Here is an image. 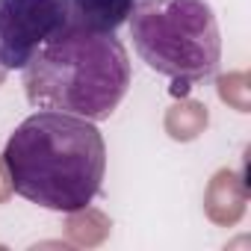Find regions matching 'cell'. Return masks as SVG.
Returning <instances> with one entry per match:
<instances>
[{
	"instance_id": "2",
	"label": "cell",
	"mask_w": 251,
	"mask_h": 251,
	"mask_svg": "<svg viewBox=\"0 0 251 251\" xmlns=\"http://www.w3.org/2000/svg\"><path fill=\"white\" fill-rule=\"evenodd\" d=\"M21 71L33 109H59L89 121H106L133 80L127 48L115 33L77 27H62Z\"/></svg>"
},
{
	"instance_id": "5",
	"label": "cell",
	"mask_w": 251,
	"mask_h": 251,
	"mask_svg": "<svg viewBox=\"0 0 251 251\" xmlns=\"http://www.w3.org/2000/svg\"><path fill=\"white\" fill-rule=\"evenodd\" d=\"M65 27L89 30V33H115L127 24L133 0H62Z\"/></svg>"
},
{
	"instance_id": "3",
	"label": "cell",
	"mask_w": 251,
	"mask_h": 251,
	"mask_svg": "<svg viewBox=\"0 0 251 251\" xmlns=\"http://www.w3.org/2000/svg\"><path fill=\"white\" fill-rule=\"evenodd\" d=\"M127 30L139 59L180 92L219 71L222 30L207 0H133Z\"/></svg>"
},
{
	"instance_id": "1",
	"label": "cell",
	"mask_w": 251,
	"mask_h": 251,
	"mask_svg": "<svg viewBox=\"0 0 251 251\" xmlns=\"http://www.w3.org/2000/svg\"><path fill=\"white\" fill-rule=\"evenodd\" d=\"M12 189L53 213H80L100 192L106 175V142L98 121L36 109L3 145Z\"/></svg>"
},
{
	"instance_id": "4",
	"label": "cell",
	"mask_w": 251,
	"mask_h": 251,
	"mask_svg": "<svg viewBox=\"0 0 251 251\" xmlns=\"http://www.w3.org/2000/svg\"><path fill=\"white\" fill-rule=\"evenodd\" d=\"M62 27V0H0V71H21Z\"/></svg>"
}]
</instances>
